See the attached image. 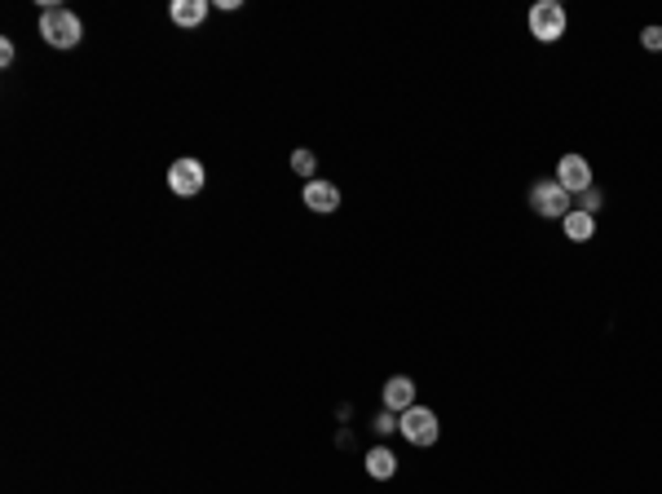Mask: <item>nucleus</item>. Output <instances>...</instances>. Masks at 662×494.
Masks as SVG:
<instances>
[{"mask_svg":"<svg viewBox=\"0 0 662 494\" xmlns=\"http://www.w3.org/2000/svg\"><path fill=\"white\" fill-rule=\"evenodd\" d=\"M411 406H415V380H411V375H394V380L385 384V411L402 415V411H411Z\"/></svg>","mask_w":662,"mask_h":494,"instance_id":"6e6552de","label":"nucleus"},{"mask_svg":"<svg viewBox=\"0 0 662 494\" xmlns=\"http://www.w3.org/2000/svg\"><path fill=\"white\" fill-rule=\"evenodd\" d=\"M80 18L71 14V9H44L40 14V35H44V44H54V49H75L80 44Z\"/></svg>","mask_w":662,"mask_h":494,"instance_id":"f257e3e1","label":"nucleus"},{"mask_svg":"<svg viewBox=\"0 0 662 494\" xmlns=\"http://www.w3.org/2000/svg\"><path fill=\"white\" fill-rule=\"evenodd\" d=\"M366 472H371L375 481H389V477L397 472V455L394 450H385V446H375V450L366 455Z\"/></svg>","mask_w":662,"mask_h":494,"instance_id":"9b49d317","label":"nucleus"},{"mask_svg":"<svg viewBox=\"0 0 662 494\" xmlns=\"http://www.w3.org/2000/svg\"><path fill=\"white\" fill-rule=\"evenodd\" d=\"M557 181H561L570 195H583V190H592V164L583 155H565L561 164H557Z\"/></svg>","mask_w":662,"mask_h":494,"instance_id":"423d86ee","label":"nucleus"},{"mask_svg":"<svg viewBox=\"0 0 662 494\" xmlns=\"http://www.w3.org/2000/svg\"><path fill=\"white\" fill-rule=\"evenodd\" d=\"M530 35L539 40V44H557L565 35V9L557 0H539V5H530Z\"/></svg>","mask_w":662,"mask_h":494,"instance_id":"f03ea898","label":"nucleus"},{"mask_svg":"<svg viewBox=\"0 0 662 494\" xmlns=\"http://www.w3.org/2000/svg\"><path fill=\"white\" fill-rule=\"evenodd\" d=\"M168 18H172L177 27L190 32V27H199V23L208 18V0H172V5H168Z\"/></svg>","mask_w":662,"mask_h":494,"instance_id":"1a4fd4ad","label":"nucleus"},{"mask_svg":"<svg viewBox=\"0 0 662 494\" xmlns=\"http://www.w3.org/2000/svg\"><path fill=\"white\" fill-rule=\"evenodd\" d=\"M292 168H297V177L314 181V168H318V160H314L309 150H297V155H292Z\"/></svg>","mask_w":662,"mask_h":494,"instance_id":"f8f14e48","label":"nucleus"},{"mask_svg":"<svg viewBox=\"0 0 662 494\" xmlns=\"http://www.w3.org/2000/svg\"><path fill=\"white\" fill-rule=\"evenodd\" d=\"M0 66H14V40H0Z\"/></svg>","mask_w":662,"mask_h":494,"instance_id":"dca6fc26","label":"nucleus"},{"mask_svg":"<svg viewBox=\"0 0 662 494\" xmlns=\"http://www.w3.org/2000/svg\"><path fill=\"white\" fill-rule=\"evenodd\" d=\"M203 181H208V172H203V164L199 160H177V164L168 168V190L181 199H190L203 190Z\"/></svg>","mask_w":662,"mask_h":494,"instance_id":"39448f33","label":"nucleus"},{"mask_svg":"<svg viewBox=\"0 0 662 494\" xmlns=\"http://www.w3.org/2000/svg\"><path fill=\"white\" fill-rule=\"evenodd\" d=\"M397 432H402L411 446H433L442 429H437V415H433L429 406H420V402H415L411 411H402V415H397Z\"/></svg>","mask_w":662,"mask_h":494,"instance_id":"20e7f679","label":"nucleus"},{"mask_svg":"<svg viewBox=\"0 0 662 494\" xmlns=\"http://www.w3.org/2000/svg\"><path fill=\"white\" fill-rule=\"evenodd\" d=\"M561 230H565L570 243H592L596 238V217L592 212H570V217L561 221Z\"/></svg>","mask_w":662,"mask_h":494,"instance_id":"9d476101","label":"nucleus"},{"mask_svg":"<svg viewBox=\"0 0 662 494\" xmlns=\"http://www.w3.org/2000/svg\"><path fill=\"white\" fill-rule=\"evenodd\" d=\"M530 208L539 212V217H548V221H557V217H570L574 208H570V190H565L561 181H534L530 186Z\"/></svg>","mask_w":662,"mask_h":494,"instance_id":"7ed1b4c3","label":"nucleus"},{"mask_svg":"<svg viewBox=\"0 0 662 494\" xmlns=\"http://www.w3.org/2000/svg\"><path fill=\"white\" fill-rule=\"evenodd\" d=\"M579 199H583V208H579V212H592V217H596V208L605 203V195H600L596 186H592V190H583V195H579Z\"/></svg>","mask_w":662,"mask_h":494,"instance_id":"2eb2a0df","label":"nucleus"},{"mask_svg":"<svg viewBox=\"0 0 662 494\" xmlns=\"http://www.w3.org/2000/svg\"><path fill=\"white\" fill-rule=\"evenodd\" d=\"M300 199H305V208L309 212H318V217H331L336 208H340V186H331V181H305V190H300Z\"/></svg>","mask_w":662,"mask_h":494,"instance_id":"0eeeda50","label":"nucleus"},{"mask_svg":"<svg viewBox=\"0 0 662 494\" xmlns=\"http://www.w3.org/2000/svg\"><path fill=\"white\" fill-rule=\"evenodd\" d=\"M640 44H645L649 53H658L662 49V27H645V32H640Z\"/></svg>","mask_w":662,"mask_h":494,"instance_id":"4468645a","label":"nucleus"},{"mask_svg":"<svg viewBox=\"0 0 662 494\" xmlns=\"http://www.w3.org/2000/svg\"><path fill=\"white\" fill-rule=\"evenodd\" d=\"M371 429L380 432V437H389V432H397V415H394V411H380V415H375V424H371Z\"/></svg>","mask_w":662,"mask_h":494,"instance_id":"ddd939ff","label":"nucleus"}]
</instances>
